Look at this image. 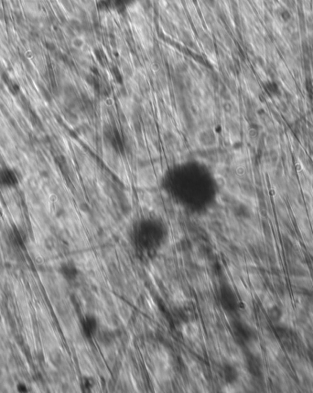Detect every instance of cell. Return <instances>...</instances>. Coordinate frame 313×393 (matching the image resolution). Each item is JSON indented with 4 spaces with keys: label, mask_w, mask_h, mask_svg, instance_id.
Instances as JSON below:
<instances>
[{
    "label": "cell",
    "mask_w": 313,
    "mask_h": 393,
    "mask_svg": "<svg viewBox=\"0 0 313 393\" xmlns=\"http://www.w3.org/2000/svg\"><path fill=\"white\" fill-rule=\"evenodd\" d=\"M267 315L274 323H278V322H280V320L283 317V311L279 306L273 305L268 309Z\"/></svg>",
    "instance_id": "obj_1"
},
{
    "label": "cell",
    "mask_w": 313,
    "mask_h": 393,
    "mask_svg": "<svg viewBox=\"0 0 313 393\" xmlns=\"http://www.w3.org/2000/svg\"><path fill=\"white\" fill-rule=\"evenodd\" d=\"M72 44H73V46L75 49H81L83 46V41H82V39H80V38H75V39H73Z\"/></svg>",
    "instance_id": "obj_2"
},
{
    "label": "cell",
    "mask_w": 313,
    "mask_h": 393,
    "mask_svg": "<svg viewBox=\"0 0 313 393\" xmlns=\"http://www.w3.org/2000/svg\"><path fill=\"white\" fill-rule=\"evenodd\" d=\"M17 390H18V391H19V392H28V391H29V389H28L27 385H26L25 383H23V382H20V383L18 384V386H17Z\"/></svg>",
    "instance_id": "obj_3"
}]
</instances>
